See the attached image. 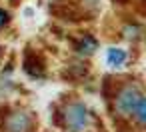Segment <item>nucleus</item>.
I'll return each mask as SVG.
<instances>
[{"label":"nucleus","mask_w":146,"mask_h":132,"mask_svg":"<svg viewBox=\"0 0 146 132\" xmlns=\"http://www.w3.org/2000/svg\"><path fill=\"white\" fill-rule=\"evenodd\" d=\"M96 50V42L92 40V38H84L82 40V44H80V52H86V54H90V52H94Z\"/></svg>","instance_id":"nucleus-6"},{"label":"nucleus","mask_w":146,"mask_h":132,"mask_svg":"<svg viewBox=\"0 0 146 132\" xmlns=\"http://www.w3.org/2000/svg\"><path fill=\"white\" fill-rule=\"evenodd\" d=\"M6 20H8L6 12H4V10H0V26H4V24H6Z\"/></svg>","instance_id":"nucleus-7"},{"label":"nucleus","mask_w":146,"mask_h":132,"mask_svg":"<svg viewBox=\"0 0 146 132\" xmlns=\"http://www.w3.org/2000/svg\"><path fill=\"white\" fill-rule=\"evenodd\" d=\"M134 114H136L138 122L146 124V98H140V100H138V104H136V108H134Z\"/></svg>","instance_id":"nucleus-5"},{"label":"nucleus","mask_w":146,"mask_h":132,"mask_svg":"<svg viewBox=\"0 0 146 132\" xmlns=\"http://www.w3.org/2000/svg\"><path fill=\"white\" fill-rule=\"evenodd\" d=\"M106 60L110 66H122L126 62V52L120 50V48H110L108 54H106Z\"/></svg>","instance_id":"nucleus-4"},{"label":"nucleus","mask_w":146,"mask_h":132,"mask_svg":"<svg viewBox=\"0 0 146 132\" xmlns=\"http://www.w3.org/2000/svg\"><path fill=\"white\" fill-rule=\"evenodd\" d=\"M64 120H66V126L70 132H84V130H88V126L92 122L88 110L82 104H70L66 108Z\"/></svg>","instance_id":"nucleus-1"},{"label":"nucleus","mask_w":146,"mask_h":132,"mask_svg":"<svg viewBox=\"0 0 146 132\" xmlns=\"http://www.w3.org/2000/svg\"><path fill=\"white\" fill-rule=\"evenodd\" d=\"M138 100H140L138 90L132 88V86H126V88L118 94V98H116V108H118L120 112H124V114H130V112H134Z\"/></svg>","instance_id":"nucleus-2"},{"label":"nucleus","mask_w":146,"mask_h":132,"mask_svg":"<svg viewBox=\"0 0 146 132\" xmlns=\"http://www.w3.org/2000/svg\"><path fill=\"white\" fill-rule=\"evenodd\" d=\"M30 128V116L26 112H14L6 120V130L8 132H26Z\"/></svg>","instance_id":"nucleus-3"}]
</instances>
